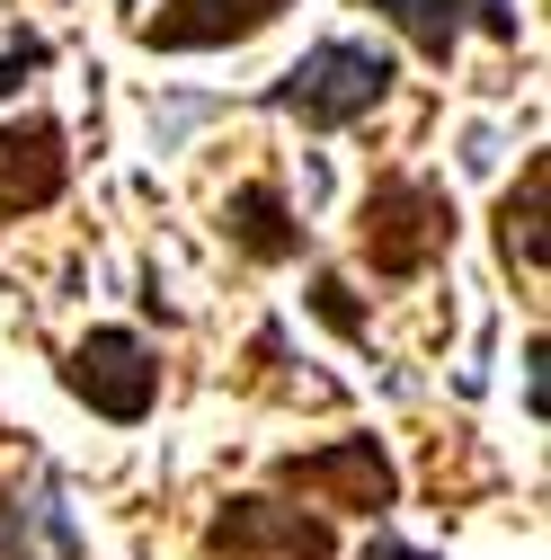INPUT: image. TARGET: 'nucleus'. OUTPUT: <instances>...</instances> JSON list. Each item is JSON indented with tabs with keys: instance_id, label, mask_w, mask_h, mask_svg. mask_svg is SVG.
Instances as JSON below:
<instances>
[{
	"instance_id": "nucleus-11",
	"label": "nucleus",
	"mask_w": 551,
	"mask_h": 560,
	"mask_svg": "<svg viewBox=\"0 0 551 560\" xmlns=\"http://www.w3.org/2000/svg\"><path fill=\"white\" fill-rule=\"evenodd\" d=\"M312 312H320L338 338H365V312L348 303V285H338V276H312Z\"/></svg>"
},
{
	"instance_id": "nucleus-12",
	"label": "nucleus",
	"mask_w": 551,
	"mask_h": 560,
	"mask_svg": "<svg viewBox=\"0 0 551 560\" xmlns=\"http://www.w3.org/2000/svg\"><path fill=\"white\" fill-rule=\"evenodd\" d=\"M27 72H45V45L27 36L19 54H0V98H10V90H27Z\"/></svg>"
},
{
	"instance_id": "nucleus-8",
	"label": "nucleus",
	"mask_w": 551,
	"mask_h": 560,
	"mask_svg": "<svg viewBox=\"0 0 551 560\" xmlns=\"http://www.w3.org/2000/svg\"><path fill=\"white\" fill-rule=\"evenodd\" d=\"M276 10H294V0H169V10L143 27V45H161V54H214V45L258 36Z\"/></svg>"
},
{
	"instance_id": "nucleus-5",
	"label": "nucleus",
	"mask_w": 551,
	"mask_h": 560,
	"mask_svg": "<svg viewBox=\"0 0 551 560\" xmlns=\"http://www.w3.org/2000/svg\"><path fill=\"white\" fill-rule=\"evenodd\" d=\"M285 480L312 489V499H329V508H356V516H383L400 499V471H391V454L374 436H338L320 454H285Z\"/></svg>"
},
{
	"instance_id": "nucleus-1",
	"label": "nucleus",
	"mask_w": 551,
	"mask_h": 560,
	"mask_svg": "<svg viewBox=\"0 0 551 560\" xmlns=\"http://www.w3.org/2000/svg\"><path fill=\"white\" fill-rule=\"evenodd\" d=\"M391 81H400L391 45L329 36V45H312V54L294 62V72H276V81H267V107H276V116H303L312 133H338V125L374 116V107L391 98Z\"/></svg>"
},
{
	"instance_id": "nucleus-6",
	"label": "nucleus",
	"mask_w": 551,
	"mask_h": 560,
	"mask_svg": "<svg viewBox=\"0 0 551 560\" xmlns=\"http://www.w3.org/2000/svg\"><path fill=\"white\" fill-rule=\"evenodd\" d=\"M62 178H72V161H62V125H45V116L0 125V214H36V205H54Z\"/></svg>"
},
{
	"instance_id": "nucleus-13",
	"label": "nucleus",
	"mask_w": 551,
	"mask_h": 560,
	"mask_svg": "<svg viewBox=\"0 0 551 560\" xmlns=\"http://www.w3.org/2000/svg\"><path fill=\"white\" fill-rule=\"evenodd\" d=\"M356 560H427V551H409V542H400V534H374V542H365V551H356Z\"/></svg>"
},
{
	"instance_id": "nucleus-4",
	"label": "nucleus",
	"mask_w": 551,
	"mask_h": 560,
	"mask_svg": "<svg viewBox=\"0 0 551 560\" xmlns=\"http://www.w3.org/2000/svg\"><path fill=\"white\" fill-rule=\"evenodd\" d=\"M204 542H214L223 560H329V551H338L329 516H303V508H285V499H232Z\"/></svg>"
},
{
	"instance_id": "nucleus-3",
	"label": "nucleus",
	"mask_w": 551,
	"mask_h": 560,
	"mask_svg": "<svg viewBox=\"0 0 551 560\" xmlns=\"http://www.w3.org/2000/svg\"><path fill=\"white\" fill-rule=\"evenodd\" d=\"M62 383H72L98 418H116V428H143L152 400H161V357H152V338H133V329H90L72 347V365H62Z\"/></svg>"
},
{
	"instance_id": "nucleus-7",
	"label": "nucleus",
	"mask_w": 551,
	"mask_h": 560,
	"mask_svg": "<svg viewBox=\"0 0 551 560\" xmlns=\"http://www.w3.org/2000/svg\"><path fill=\"white\" fill-rule=\"evenodd\" d=\"M365 10H383L409 45H419L427 62H454V45H462V19H480L499 45H516V0H365Z\"/></svg>"
},
{
	"instance_id": "nucleus-14",
	"label": "nucleus",
	"mask_w": 551,
	"mask_h": 560,
	"mask_svg": "<svg viewBox=\"0 0 551 560\" xmlns=\"http://www.w3.org/2000/svg\"><path fill=\"white\" fill-rule=\"evenodd\" d=\"M525 400H534V418H542V338L525 347Z\"/></svg>"
},
{
	"instance_id": "nucleus-2",
	"label": "nucleus",
	"mask_w": 551,
	"mask_h": 560,
	"mask_svg": "<svg viewBox=\"0 0 551 560\" xmlns=\"http://www.w3.org/2000/svg\"><path fill=\"white\" fill-rule=\"evenodd\" d=\"M445 249H454L445 187L436 178H409V170L374 178V196H365V258H374V276H427Z\"/></svg>"
},
{
	"instance_id": "nucleus-10",
	"label": "nucleus",
	"mask_w": 551,
	"mask_h": 560,
	"mask_svg": "<svg viewBox=\"0 0 551 560\" xmlns=\"http://www.w3.org/2000/svg\"><path fill=\"white\" fill-rule=\"evenodd\" d=\"M542 178H551V170L525 161V187L499 205V249H507L525 276H542Z\"/></svg>"
},
{
	"instance_id": "nucleus-9",
	"label": "nucleus",
	"mask_w": 551,
	"mask_h": 560,
	"mask_svg": "<svg viewBox=\"0 0 551 560\" xmlns=\"http://www.w3.org/2000/svg\"><path fill=\"white\" fill-rule=\"evenodd\" d=\"M223 241L241 258H258V267H285V258H303V214L285 205L276 178H249V187L223 196Z\"/></svg>"
}]
</instances>
